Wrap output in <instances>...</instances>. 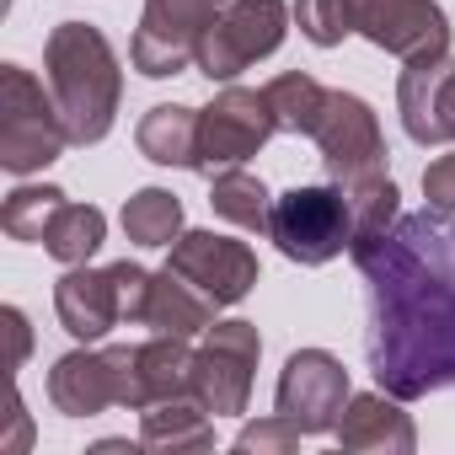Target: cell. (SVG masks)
<instances>
[{
  "label": "cell",
  "instance_id": "obj_24",
  "mask_svg": "<svg viewBox=\"0 0 455 455\" xmlns=\"http://www.w3.org/2000/svg\"><path fill=\"white\" fill-rule=\"evenodd\" d=\"M263 92H268V108H274L279 134H311L316 118H322V108H327V86L316 76H306V70H284Z\"/></svg>",
  "mask_w": 455,
  "mask_h": 455
},
{
  "label": "cell",
  "instance_id": "obj_31",
  "mask_svg": "<svg viewBox=\"0 0 455 455\" xmlns=\"http://www.w3.org/2000/svg\"><path fill=\"white\" fill-rule=\"evenodd\" d=\"M0 322H6V338H12V354H6V364H12V370H22V364H28V354H33V327H28V316H22L17 306H6V311H0Z\"/></svg>",
  "mask_w": 455,
  "mask_h": 455
},
{
  "label": "cell",
  "instance_id": "obj_26",
  "mask_svg": "<svg viewBox=\"0 0 455 455\" xmlns=\"http://www.w3.org/2000/svg\"><path fill=\"white\" fill-rule=\"evenodd\" d=\"M60 204H65V193L54 182H22V188L6 193V204H0V231L12 242H38L44 247V231L60 214Z\"/></svg>",
  "mask_w": 455,
  "mask_h": 455
},
{
  "label": "cell",
  "instance_id": "obj_19",
  "mask_svg": "<svg viewBox=\"0 0 455 455\" xmlns=\"http://www.w3.org/2000/svg\"><path fill=\"white\" fill-rule=\"evenodd\" d=\"M214 300L204 290H193L177 268H161L150 279V300H145V327L156 332H172V338H198L214 327Z\"/></svg>",
  "mask_w": 455,
  "mask_h": 455
},
{
  "label": "cell",
  "instance_id": "obj_6",
  "mask_svg": "<svg viewBox=\"0 0 455 455\" xmlns=\"http://www.w3.org/2000/svg\"><path fill=\"white\" fill-rule=\"evenodd\" d=\"M268 236L300 268L332 263L343 247H354V220H348L343 188L338 182H327V188H290L284 198H274Z\"/></svg>",
  "mask_w": 455,
  "mask_h": 455
},
{
  "label": "cell",
  "instance_id": "obj_14",
  "mask_svg": "<svg viewBox=\"0 0 455 455\" xmlns=\"http://www.w3.org/2000/svg\"><path fill=\"white\" fill-rule=\"evenodd\" d=\"M396 113L412 145H455V54L407 65L396 81Z\"/></svg>",
  "mask_w": 455,
  "mask_h": 455
},
{
  "label": "cell",
  "instance_id": "obj_21",
  "mask_svg": "<svg viewBox=\"0 0 455 455\" xmlns=\"http://www.w3.org/2000/svg\"><path fill=\"white\" fill-rule=\"evenodd\" d=\"M209 209L220 220H231L236 231H268V220H274L268 188L252 172H242V166H225V172L209 177Z\"/></svg>",
  "mask_w": 455,
  "mask_h": 455
},
{
  "label": "cell",
  "instance_id": "obj_17",
  "mask_svg": "<svg viewBox=\"0 0 455 455\" xmlns=\"http://www.w3.org/2000/svg\"><path fill=\"white\" fill-rule=\"evenodd\" d=\"M214 412L188 391V396H166V402H150L145 418H140V444L145 450H161V455H198L214 444Z\"/></svg>",
  "mask_w": 455,
  "mask_h": 455
},
{
  "label": "cell",
  "instance_id": "obj_18",
  "mask_svg": "<svg viewBox=\"0 0 455 455\" xmlns=\"http://www.w3.org/2000/svg\"><path fill=\"white\" fill-rule=\"evenodd\" d=\"M198 124H204V108H182V102H156L134 140H140V156L156 161V166H188L198 172Z\"/></svg>",
  "mask_w": 455,
  "mask_h": 455
},
{
  "label": "cell",
  "instance_id": "obj_23",
  "mask_svg": "<svg viewBox=\"0 0 455 455\" xmlns=\"http://www.w3.org/2000/svg\"><path fill=\"white\" fill-rule=\"evenodd\" d=\"M124 236L134 247H172L182 236V198L166 188H140L124 204Z\"/></svg>",
  "mask_w": 455,
  "mask_h": 455
},
{
  "label": "cell",
  "instance_id": "obj_25",
  "mask_svg": "<svg viewBox=\"0 0 455 455\" xmlns=\"http://www.w3.org/2000/svg\"><path fill=\"white\" fill-rule=\"evenodd\" d=\"M343 198H348V220H354V247L386 236L391 225L402 220V193H396V182H391L386 172H380V177H364V182H348ZM354 247H348V252H354Z\"/></svg>",
  "mask_w": 455,
  "mask_h": 455
},
{
  "label": "cell",
  "instance_id": "obj_1",
  "mask_svg": "<svg viewBox=\"0 0 455 455\" xmlns=\"http://www.w3.org/2000/svg\"><path fill=\"white\" fill-rule=\"evenodd\" d=\"M364 274V359L380 391L418 402L455 386V214H402L386 236L354 247Z\"/></svg>",
  "mask_w": 455,
  "mask_h": 455
},
{
  "label": "cell",
  "instance_id": "obj_12",
  "mask_svg": "<svg viewBox=\"0 0 455 455\" xmlns=\"http://www.w3.org/2000/svg\"><path fill=\"white\" fill-rule=\"evenodd\" d=\"M348 396H354L348 370H343V359L327 354V348H300V354H290L284 370H279V391H274L279 412H284L300 434H338V418H343Z\"/></svg>",
  "mask_w": 455,
  "mask_h": 455
},
{
  "label": "cell",
  "instance_id": "obj_22",
  "mask_svg": "<svg viewBox=\"0 0 455 455\" xmlns=\"http://www.w3.org/2000/svg\"><path fill=\"white\" fill-rule=\"evenodd\" d=\"M193 364H198V354L188 348V338L156 332L150 343H140V380H145V396H150V402L188 396V391H193Z\"/></svg>",
  "mask_w": 455,
  "mask_h": 455
},
{
  "label": "cell",
  "instance_id": "obj_2",
  "mask_svg": "<svg viewBox=\"0 0 455 455\" xmlns=\"http://www.w3.org/2000/svg\"><path fill=\"white\" fill-rule=\"evenodd\" d=\"M44 65H49V92L70 124V145H102L124 102V70L108 33L92 22H60L44 44Z\"/></svg>",
  "mask_w": 455,
  "mask_h": 455
},
{
  "label": "cell",
  "instance_id": "obj_27",
  "mask_svg": "<svg viewBox=\"0 0 455 455\" xmlns=\"http://www.w3.org/2000/svg\"><path fill=\"white\" fill-rule=\"evenodd\" d=\"M295 22L316 49H338L354 22H348V0H295Z\"/></svg>",
  "mask_w": 455,
  "mask_h": 455
},
{
  "label": "cell",
  "instance_id": "obj_7",
  "mask_svg": "<svg viewBox=\"0 0 455 455\" xmlns=\"http://www.w3.org/2000/svg\"><path fill=\"white\" fill-rule=\"evenodd\" d=\"M220 12H225V0H145L134 44H129L134 70L150 76V81L182 76L198 60V44H204V33L214 28Z\"/></svg>",
  "mask_w": 455,
  "mask_h": 455
},
{
  "label": "cell",
  "instance_id": "obj_15",
  "mask_svg": "<svg viewBox=\"0 0 455 455\" xmlns=\"http://www.w3.org/2000/svg\"><path fill=\"white\" fill-rule=\"evenodd\" d=\"M54 311H60V327H65L76 343L108 338V332L124 322V300H118L113 268H86V263H76V268L54 284Z\"/></svg>",
  "mask_w": 455,
  "mask_h": 455
},
{
  "label": "cell",
  "instance_id": "obj_16",
  "mask_svg": "<svg viewBox=\"0 0 455 455\" xmlns=\"http://www.w3.org/2000/svg\"><path fill=\"white\" fill-rule=\"evenodd\" d=\"M338 444L354 450V455H412L418 450V428L402 412V396L359 391V396H348V407L338 418Z\"/></svg>",
  "mask_w": 455,
  "mask_h": 455
},
{
  "label": "cell",
  "instance_id": "obj_11",
  "mask_svg": "<svg viewBox=\"0 0 455 455\" xmlns=\"http://www.w3.org/2000/svg\"><path fill=\"white\" fill-rule=\"evenodd\" d=\"M311 140H316V150H322V161H327V177H332L338 188L386 172V140H380V124H375L370 102L354 97V92H327V108H322Z\"/></svg>",
  "mask_w": 455,
  "mask_h": 455
},
{
  "label": "cell",
  "instance_id": "obj_5",
  "mask_svg": "<svg viewBox=\"0 0 455 455\" xmlns=\"http://www.w3.org/2000/svg\"><path fill=\"white\" fill-rule=\"evenodd\" d=\"M290 17H295V6H284V0H225V12L214 17V28L198 44V60H193L198 76L204 81H236L258 60L279 54Z\"/></svg>",
  "mask_w": 455,
  "mask_h": 455
},
{
  "label": "cell",
  "instance_id": "obj_3",
  "mask_svg": "<svg viewBox=\"0 0 455 455\" xmlns=\"http://www.w3.org/2000/svg\"><path fill=\"white\" fill-rule=\"evenodd\" d=\"M65 145L70 124L54 92H44L22 65H0V166L12 177H33L49 161H60Z\"/></svg>",
  "mask_w": 455,
  "mask_h": 455
},
{
  "label": "cell",
  "instance_id": "obj_29",
  "mask_svg": "<svg viewBox=\"0 0 455 455\" xmlns=\"http://www.w3.org/2000/svg\"><path fill=\"white\" fill-rule=\"evenodd\" d=\"M113 268V279H118V300H124V322H145V300H150V279L156 274H145L140 263H108Z\"/></svg>",
  "mask_w": 455,
  "mask_h": 455
},
{
  "label": "cell",
  "instance_id": "obj_20",
  "mask_svg": "<svg viewBox=\"0 0 455 455\" xmlns=\"http://www.w3.org/2000/svg\"><path fill=\"white\" fill-rule=\"evenodd\" d=\"M102 242H108V214L97 204H70V198L60 204V214L49 220V231H44V252L60 258L65 268L92 263Z\"/></svg>",
  "mask_w": 455,
  "mask_h": 455
},
{
  "label": "cell",
  "instance_id": "obj_9",
  "mask_svg": "<svg viewBox=\"0 0 455 455\" xmlns=\"http://www.w3.org/2000/svg\"><path fill=\"white\" fill-rule=\"evenodd\" d=\"M258 359H263V338H258L252 322H214L204 332V348H198V364H193V396L214 418L247 412Z\"/></svg>",
  "mask_w": 455,
  "mask_h": 455
},
{
  "label": "cell",
  "instance_id": "obj_4",
  "mask_svg": "<svg viewBox=\"0 0 455 455\" xmlns=\"http://www.w3.org/2000/svg\"><path fill=\"white\" fill-rule=\"evenodd\" d=\"M49 402L65 418H97L108 407L145 412L150 396H145V380H140V348L113 343V348H97V354L76 348V354L54 359V370H49Z\"/></svg>",
  "mask_w": 455,
  "mask_h": 455
},
{
  "label": "cell",
  "instance_id": "obj_10",
  "mask_svg": "<svg viewBox=\"0 0 455 455\" xmlns=\"http://www.w3.org/2000/svg\"><path fill=\"white\" fill-rule=\"evenodd\" d=\"M348 22L359 38L407 65L450 54V17L439 0H348Z\"/></svg>",
  "mask_w": 455,
  "mask_h": 455
},
{
  "label": "cell",
  "instance_id": "obj_13",
  "mask_svg": "<svg viewBox=\"0 0 455 455\" xmlns=\"http://www.w3.org/2000/svg\"><path fill=\"white\" fill-rule=\"evenodd\" d=\"M166 268H177L193 290H204L214 306H236L252 295L258 284V252L247 242L231 236H214V231H182L172 242Z\"/></svg>",
  "mask_w": 455,
  "mask_h": 455
},
{
  "label": "cell",
  "instance_id": "obj_8",
  "mask_svg": "<svg viewBox=\"0 0 455 455\" xmlns=\"http://www.w3.org/2000/svg\"><path fill=\"white\" fill-rule=\"evenodd\" d=\"M274 134H279V124H274L268 92L225 86V92L204 108V124H198V172L214 177V172H225V166H247Z\"/></svg>",
  "mask_w": 455,
  "mask_h": 455
},
{
  "label": "cell",
  "instance_id": "obj_28",
  "mask_svg": "<svg viewBox=\"0 0 455 455\" xmlns=\"http://www.w3.org/2000/svg\"><path fill=\"white\" fill-rule=\"evenodd\" d=\"M295 444H300V428H295L284 412L258 418V423H247V428L236 434V450H242V455H252V450H258V455H290Z\"/></svg>",
  "mask_w": 455,
  "mask_h": 455
},
{
  "label": "cell",
  "instance_id": "obj_30",
  "mask_svg": "<svg viewBox=\"0 0 455 455\" xmlns=\"http://www.w3.org/2000/svg\"><path fill=\"white\" fill-rule=\"evenodd\" d=\"M423 198H428L434 209H450V214H455V150L439 156V161H428V172H423Z\"/></svg>",
  "mask_w": 455,
  "mask_h": 455
}]
</instances>
